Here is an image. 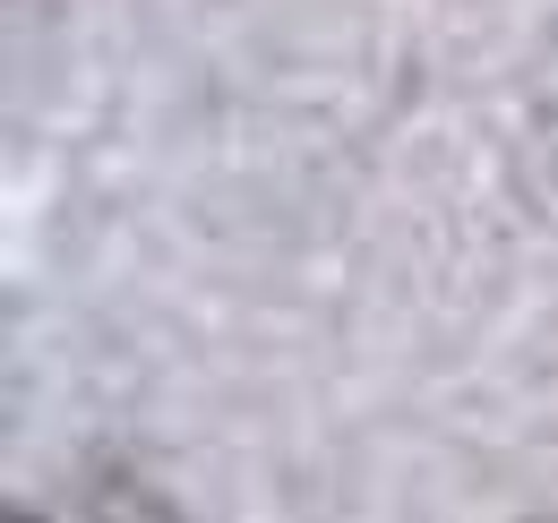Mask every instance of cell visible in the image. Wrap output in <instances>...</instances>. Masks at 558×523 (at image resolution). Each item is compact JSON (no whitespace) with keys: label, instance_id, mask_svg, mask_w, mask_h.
I'll return each instance as SVG.
<instances>
[{"label":"cell","instance_id":"1","mask_svg":"<svg viewBox=\"0 0 558 523\" xmlns=\"http://www.w3.org/2000/svg\"><path fill=\"white\" fill-rule=\"evenodd\" d=\"M9 523H35V515H9Z\"/></svg>","mask_w":558,"mask_h":523}]
</instances>
